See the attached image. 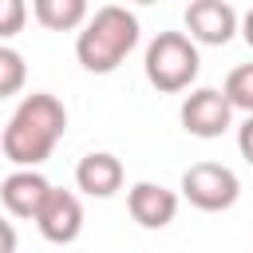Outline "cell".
Masks as SVG:
<instances>
[{"label":"cell","mask_w":253,"mask_h":253,"mask_svg":"<svg viewBox=\"0 0 253 253\" xmlns=\"http://www.w3.org/2000/svg\"><path fill=\"white\" fill-rule=\"evenodd\" d=\"M67 134V107L51 91H32L16 103L8 126L0 130V150L16 170H40L59 138Z\"/></svg>","instance_id":"6da1fadb"},{"label":"cell","mask_w":253,"mask_h":253,"mask_svg":"<svg viewBox=\"0 0 253 253\" xmlns=\"http://www.w3.org/2000/svg\"><path fill=\"white\" fill-rule=\"evenodd\" d=\"M138 40H142L138 16L130 8H123V4H103L79 28V36H75V59L91 75H111L138 47Z\"/></svg>","instance_id":"7a4b0ae2"},{"label":"cell","mask_w":253,"mask_h":253,"mask_svg":"<svg viewBox=\"0 0 253 253\" xmlns=\"http://www.w3.org/2000/svg\"><path fill=\"white\" fill-rule=\"evenodd\" d=\"M142 71H146V83L162 95H178V91H190L198 71H202V55H198V43L186 36V32H158L150 43H146V55H142Z\"/></svg>","instance_id":"3957f363"},{"label":"cell","mask_w":253,"mask_h":253,"mask_svg":"<svg viewBox=\"0 0 253 253\" xmlns=\"http://www.w3.org/2000/svg\"><path fill=\"white\" fill-rule=\"evenodd\" d=\"M182 198L202 213H221V210L237 206L241 182L225 162H194L182 174Z\"/></svg>","instance_id":"277c9868"},{"label":"cell","mask_w":253,"mask_h":253,"mask_svg":"<svg viewBox=\"0 0 253 253\" xmlns=\"http://www.w3.org/2000/svg\"><path fill=\"white\" fill-rule=\"evenodd\" d=\"M233 107L229 99L221 95V87H194L182 107H178V123L186 134L194 138H221L229 126H233Z\"/></svg>","instance_id":"5b68a950"},{"label":"cell","mask_w":253,"mask_h":253,"mask_svg":"<svg viewBox=\"0 0 253 253\" xmlns=\"http://www.w3.org/2000/svg\"><path fill=\"white\" fill-rule=\"evenodd\" d=\"M241 32V16L225 0H194L186 4V36L206 47H225Z\"/></svg>","instance_id":"8992f818"},{"label":"cell","mask_w":253,"mask_h":253,"mask_svg":"<svg viewBox=\"0 0 253 253\" xmlns=\"http://www.w3.org/2000/svg\"><path fill=\"white\" fill-rule=\"evenodd\" d=\"M36 229L43 233V241L51 245H71L79 233H83V202L75 190H51L40 217H36Z\"/></svg>","instance_id":"52a82bcc"},{"label":"cell","mask_w":253,"mask_h":253,"mask_svg":"<svg viewBox=\"0 0 253 253\" xmlns=\"http://www.w3.org/2000/svg\"><path fill=\"white\" fill-rule=\"evenodd\" d=\"M51 190H55V186H51L40 170H12V174L0 182V206H4L12 217H20V221H36Z\"/></svg>","instance_id":"ba28073f"},{"label":"cell","mask_w":253,"mask_h":253,"mask_svg":"<svg viewBox=\"0 0 253 253\" xmlns=\"http://www.w3.org/2000/svg\"><path fill=\"white\" fill-rule=\"evenodd\" d=\"M126 213L142 229H166L178 217V194L162 182H134L126 190Z\"/></svg>","instance_id":"9c48e42d"},{"label":"cell","mask_w":253,"mask_h":253,"mask_svg":"<svg viewBox=\"0 0 253 253\" xmlns=\"http://www.w3.org/2000/svg\"><path fill=\"white\" fill-rule=\"evenodd\" d=\"M123 178H126V170H123V162L111 150H91L75 166V186L87 198H99V202L103 198H115L123 190Z\"/></svg>","instance_id":"30bf717a"},{"label":"cell","mask_w":253,"mask_h":253,"mask_svg":"<svg viewBox=\"0 0 253 253\" xmlns=\"http://www.w3.org/2000/svg\"><path fill=\"white\" fill-rule=\"evenodd\" d=\"M32 16L47 32H75L91 20V8L87 0H32Z\"/></svg>","instance_id":"8fae6325"},{"label":"cell","mask_w":253,"mask_h":253,"mask_svg":"<svg viewBox=\"0 0 253 253\" xmlns=\"http://www.w3.org/2000/svg\"><path fill=\"white\" fill-rule=\"evenodd\" d=\"M221 95L229 99L233 111H241L245 119H253V63H237V67L225 75Z\"/></svg>","instance_id":"7c38bea8"},{"label":"cell","mask_w":253,"mask_h":253,"mask_svg":"<svg viewBox=\"0 0 253 253\" xmlns=\"http://www.w3.org/2000/svg\"><path fill=\"white\" fill-rule=\"evenodd\" d=\"M24 83H28V63H24V55H20L16 47L0 43V99L20 95Z\"/></svg>","instance_id":"4fadbf2b"},{"label":"cell","mask_w":253,"mask_h":253,"mask_svg":"<svg viewBox=\"0 0 253 253\" xmlns=\"http://www.w3.org/2000/svg\"><path fill=\"white\" fill-rule=\"evenodd\" d=\"M28 24V4L24 0H0V43L20 36Z\"/></svg>","instance_id":"5bb4252c"},{"label":"cell","mask_w":253,"mask_h":253,"mask_svg":"<svg viewBox=\"0 0 253 253\" xmlns=\"http://www.w3.org/2000/svg\"><path fill=\"white\" fill-rule=\"evenodd\" d=\"M237 150L253 166V119H241V126H237Z\"/></svg>","instance_id":"9a60e30c"},{"label":"cell","mask_w":253,"mask_h":253,"mask_svg":"<svg viewBox=\"0 0 253 253\" xmlns=\"http://www.w3.org/2000/svg\"><path fill=\"white\" fill-rule=\"evenodd\" d=\"M0 253H16V225L0 213Z\"/></svg>","instance_id":"2e32d148"},{"label":"cell","mask_w":253,"mask_h":253,"mask_svg":"<svg viewBox=\"0 0 253 253\" xmlns=\"http://www.w3.org/2000/svg\"><path fill=\"white\" fill-rule=\"evenodd\" d=\"M241 40H245V43L253 47V8H249V12L241 16Z\"/></svg>","instance_id":"e0dca14e"}]
</instances>
